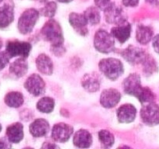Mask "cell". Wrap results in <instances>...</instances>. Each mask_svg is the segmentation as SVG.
Segmentation results:
<instances>
[{
  "mask_svg": "<svg viewBox=\"0 0 159 149\" xmlns=\"http://www.w3.org/2000/svg\"><path fill=\"white\" fill-rule=\"evenodd\" d=\"M99 68L101 72L112 81L119 79L124 71L122 62L114 57L102 59L99 63Z\"/></svg>",
  "mask_w": 159,
  "mask_h": 149,
  "instance_id": "6da1fadb",
  "label": "cell"
},
{
  "mask_svg": "<svg viewBox=\"0 0 159 149\" xmlns=\"http://www.w3.org/2000/svg\"><path fill=\"white\" fill-rule=\"evenodd\" d=\"M41 35L51 45L63 44L64 37L60 24L53 19L48 20L41 29Z\"/></svg>",
  "mask_w": 159,
  "mask_h": 149,
  "instance_id": "7a4b0ae2",
  "label": "cell"
},
{
  "mask_svg": "<svg viewBox=\"0 0 159 149\" xmlns=\"http://www.w3.org/2000/svg\"><path fill=\"white\" fill-rule=\"evenodd\" d=\"M94 47L99 52L109 54L115 49L114 37L107 31L99 29L95 34Z\"/></svg>",
  "mask_w": 159,
  "mask_h": 149,
  "instance_id": "3957f363",
  "label": "cell"
},
{
  "mask_svg": "<svg viewBox=\"0 0 159 149\" xmlns=\"http://www.w3.org/2000/svg\"><path fill=\"white\" fill-rule=\"evenodd\" d=\"M40 12L35 9H28L25 10L20 16L17 24L20 34H27L30 33L38 20Z\"/></svg>",
  "mask_w": 159,
  "mask_h": 149,
  "instance_id": "277c9868",
  "label": "cell"
},
{
  "mask_svg": "<svg viewBox=\"0 0 159 149\" xmlns=\"http://www.w3.org/2000/svg\"><path fill=\"white\" fill-rule=\"evenodd\" d=\"M142 122L148 126L159 124V106L154 102L144 104L141 110Z\"/></svg>",
  "mask_w": 159,
  "mask_h": 149,
  "instance_id": "5b68a950",
  "label": "cell"
},
{
  "mask_svg": "<svg viewBox=\"0 0 159 149\" xmlns=\"http://www.w3.org/2000/svg\"><path fill=\"white\" fill-rule=\"evenodd\" d=\"M31 48H32L31 44L28 42L11 40L7 42L6 51L9 54L10 58L17 56L26 58L30 53Z\"/></svg>",
  "mask_w": 159,
  "mask_h": 149,
  "instance_id": "8992f818",
  "label": "cell"
},
{
  "mask_svg": "<svg viewBox=\"0 0 159 149\" xmlns=\"http://www.w3.org/2000/svg\"><path fill=\"white\" fill-rule=\"evenodd\" d=\"M144 87L141 85V77L139 74H130L124 79L123 82V89L127 94L138 98L142 92Z\"/></svg>",
  "mask_w": 159,
  "mask_h": 149,
  "instance_id": "52a82bcc",
  "label": "cell"
},
{
  "mask_svg": "<svg viewBox=\"0 0 159 149\" xmlns=\"http://www.w3.org/2000/svg\"><path fill=\"white\" fill-rule=\"evenodd\" d=\"M24 87L31 95L39 96L45 91V83L41 77L37 74H32L28 77L24 83Z\"/></svg>",
  "mask_w": 159,
  "mask_h": 149,
  "instance_id": "ba28073f",
  "label": "cell"
},
{
  "mask_svg": "<svg viewBox=\"0 0 159 149\" xmlns=\"http://www.w3.org/2000/svg\"><path fill=\"white\" fill-rule=\"evenodd\" d=\"M121 55L129 64L134 65L142 63L147 53L138 47L130 45L121 52Z\"/></svg>",
  "mask_w": 159,
  "mask_h": 149,
  "instance_id": "9c48e42d",
  "label": "cell"
},
{
  "mask_svg": "<svg viewBox=\"0 0 159 149\" xmlns=\"http://www.w3.org/2000/svg\"><path fill=\"white\" fill-rule=\"evenodd\" d=\"M105 19L107 23L111 24H120L126 21V15L122 8L111 3L110 6L104 11Z\"/></svg>",
  "mask_w": 159,
  "mask_h": 149,
  "instance_id": "30bf717a",
  "label": "cell"
},
{
  "mask_svg": "<svg viewBox=\"0 0 159 149\" xmlns=\"http://www.w3.org/2000/svg\"><path fill=\"white\" fill-rule=\"evenodd\" d=\"M73 133L71 126L65 123H58L53 127L51 137L57 142L65 143L68 141Z\"/></svg>",
  "mask_w": 159,
  "mask_h": 149,
  "instance_id": "8fae6325",
  "label": "cell"
},
{
  "mask_svg": "<svg viewBox=\"0 0 159 149\" xmlns=\"http://www.w3.org/2000/svg\"><path fill=\"white\" fill-rule=\"evenodd\" d=\"M121 99V94L117 89L107 88L103 90L100 96V103L107 109L116 106Z\"/></svg>",
  "mask_w": 159,
  "mask_h": 149,
  "instance_id": "7c38bea8",
  "label": "cell"
},
{
  "mask_svg": "<svg viewBox=\"0 0 159 149\" xmlns=\"http://www.w3.org/2000/svg\"><path fill=\"white\" fill-rule=\"evenodd\" d=\"M68 20L71 26L78 34L82 36H85L88 34V28H87L88 21L84 14L71 12L69 15Z\"/></svg>",
  "mask_w": 159,
  "mask_h": 149,
  "instance_id": "4fadbf2b",
  "label": "cell"
},
{
  "mask_svg": "<svg viewBox=\"0 0 159 149\" xmlns=\"http://www.w3.org/2000/svg\"><path fill=\"white\" fill-rule=\"evenodd\" d=\"M137 109L132 104H124L117 109L116 116L120 123L129 124L132 123L136 118Z\"/></svg>",
  "mask_w": 159,
  "mask_h": 149,
  "instance_id": "5bb4252c",
  "label": "cell"
},
{
  "mask_svg": "<svg viewBox=\"0 0 159 149\" xmlns=\"http://www.w3.org/2000/svg\"><path fill=\"white\" fill-rule=\"evenodd\" d=\"M100 84V76L96 72H91L85 74L82 79V87L89 93L97 92L99 89Z\"/></svg>",
  "mask_w": 159,
  "mask_h": 149,
  "instance_id": "9a60e30c",
  "label": "cell"
},
{
  "mask_svg": "<svg viewBox=\"0 0 159 149\" xmlns=\"http://www.w3.org/2000/svg\"><path fill=\"white\" fill-rule=\"evenodd\" d=\"M131 34V25L127 22H124L111 29V34L120 43L127 41Z\"/></svg>",
  "mask_w": 159,
  "mask_h": 149,
  "instance_id": "2e32d148",
  "label": "cell"
},
{
  "mask_svg": "<svg viewBox=\"0 0 159 149\" xmlns=\"http://www.w3.org/2000/svg\"><path fill=\"white\" fill-rule=\"evenodd\" d=\"M30 133L34 138H41L45 136L50 130L49 123L44 119H37L30 125Z\"/></svg>",
  "mask_w": 159,
  "mask_h": 149,
  "instance_id": "e0dca14e",
  "label": "cell"
},
{
  "mask_svg": "<svg viewBox=\"0 0 159 149\" xmlns=\"http://www.w3.org/2000/svg\"><path fill=\"white\" fill-rule=\"evenodd\" d=\"M23 126L20 123H14L6 129V137L9 142L17 144L23 140Z\"/></svg>",
  "mask_w": 159,
  "mask_h": 149,
  "instance_id": "ac0fdd59",
  "label": "cell"
},
{
  "mask_svg": "<svg viewBox=\"0 0 159 149\" xmlns=\"http://www.w3.org/2000/svg\"><path fill=\"white\" fill-rule=\"evenodd\" d=\"M73 143L75 145L81 148H86L89 147L93 143L92 135L88 130H79L75 133L73 137Z\"/></svg>",
  "mask_w": 159,
  "mask_h": 149,
  "instance_id": "d6986e66",
  "label": "cell"
},
{
  "mask_svg": "<svg viewBox=\"0 0 159 149\" xmlns=\"http://www.w3.org/2000/svg\"><path fill=\"white\" fill-rule=\"evenodd\" d=\"M36 65L40 73L45 75H51L54 71V65L51 57L45 54H40L36 59Z\"/></svg>",
  "mask_w": 159,
  "mask_h": 149,
  "instance_id": "ffe728a7",
  "label": "cell"
},
{
  "mask_svg": "<svg viewBox=\"0 0 159 149\" xmlns=\"http://www.w3.org/2000/svg\"><path fill=\"white\" fill-rule=\"evenodd\" d=\"M14 20L13 6L6 3L0 7V28L7 27Z\"/></svg>",
  "mask_w": 159,
  "mask_h": 149,
  "instance_id": "44dd1931",
  "label": "cell"
},
{
  "mask_svg": "<svg viewBox=\"0 0 159 149\" xmlns=\"http://www.w3.org/2000/svg\"><path fill=\"white\" fill-rule=\"evenodd\" d=\"M28 71V63L25 57H20L10 64L9 72L17 78H21Z\"/></svg>",
  "mask_w": 159,
  "mask_h": 149,
  "instance_id": "7402d4cb",
  "label": "cell"
},
{
  "mask_svg": "<svg viewBox=\"0 0 159 149\" xmlns=\"http://www.w3.org/2000/svg\"><path fill=\"white\" fill-rule=\"evenodd\" d=\"M153 37V30L150 26L139 25L137 28L136 39L141 44H147Z\"/></svg>",
  "mask_w": 159,
  "mask_h": 149,
  "instance_id": "603a6c76",
  "label": "cell"
},
{
  "mask_svg": "<svg viewBox=\"0 0 159 149\" xmlns=\"http://www.w3.org/2000/svg\"><path fill=\"white\" fill-rule=\"evenodd\" d=\"M5 103L9 107L18 108L24 102L23 96L20 92H10L5 96Z\"/></svg>",
  "mask_w": 159,
  "mask_h": 149,
  "instance_id": "cb8c5ba5",
  "label": "cell"
},
{
  "mask_svg": "<svg viewBox=\"0 0 159 149\" xmlns=\"http://www.w3.org/2000/svg\"><path fill=\"white\" fill-rule=\"evenodd\" d=\"M141 65L143 66V71L146 75H152L158 70V65H157L156 61L148 54H147L146 57H144Z\"/></svg>",
  "mask_w": 159,
  "mask_h": 149,
  "instance_id": "d4e9b609",
  "label": "cell"
},
{
  "mask_svg": "<svg viewBox=\"0 0 159 149\" xmlns=\"http://www.w3.org/2000/svg\"><path fill=\"white\" fill-rule=\"evenodd\" d=\"M37 108L43 113H50L54 108V100L51 97H43L37 102Z\"/></svg>",
  "mask_w": 159,
  "mask_h": 149,
  "instance_id": "484cf974",
  "label": "cell"
},
{
  "mask_svg": "<svg viewBox=\"0 0 159 149\" xmlns=\"http://www.w3.org/2000/svg\"><path fill=\"white\" fill-rule=\"evenodd\" d=\"M84 16L86 18L88 23L92 25H97L100 22V13L99 12L98 8L89 7L84 12Z\"/></svg>",
  "mask_w": 159,
  "mask_h": 149,
  "instance_id": "4316f807",
  "label": "cell"
},
{
  "mask_svg": "<svg viewBox=\"0 0 159 149\" xmlns=\"http://www.w3.org/2000/svg\"><path fill=\"white\" fill-rule=\"evenodd\" d=\"M99 139L103 147H110L114 144V136L107 130H101L98 133Z\"/></svg>",
  "mask_w": 159,
  "mask_h": 149,
  "instance_id": "83f0119b",
  "label": "cell"
},
{
  "mask_svg": "<svg viewBox=\"0 0 159 149\" xmlns=\"http://www.w3.org/2000/svg\"><path fill=\"white\" fill-rule=\"evenodd\" d=\"M155 95L152 93V90L150 88H147V87H144L142 92L141 93V94L139 95V96L138 97V100L143 104L148 103V102H154L155 100Z\"/></svg>",
  "mask_w": 159,
  "mask_h": 149,
  "instance_id": "f1b7e54d",
  "label": "cell"
},
{
  "mask_svg": "<svg viewBox=\"0 0 159 149\" xmlns=\"http://www.w3.org/2000/svg\"><path fill=\"white\" fill-rule=\"evenodd\" d=\"M56 10H57V4L54 2H49L40 9V12L44 16L52 18L55 15Z\"/></svg>",
  "mask_w": 159,
  "mask_h": 149,
  "instance_id": "f546056e",
  "label": "cell"
},
{
  "mask_svg": "<svg viewBox=\"0 0 159 149\" xmlns=\"http://www.w3.org/2000/svg\"><path fill=\"white\" fill-rule=\"evenodd\" d=\"M9 59H10V57L6 51H0V71L8 65Z\"/></svg>",
  "mask_w": 159,
  "mask_h": 149,
  "instance_id": "4dcf8cb0",
  "label": "cell"
},
{
  "mask_svg": "<svg viewBox=\"0 0 159 149\" xmlns=\"http://www.w3.org/2000/svg\"><path fill=\"white\" fill-rule=\"evenodd\" d=\"M51 52L57 57H61L65 52V48L64 47L63 44L51 45Z\"/></svg>",
  "mask_w": 159,
  "mask_h": 149,
  "instance_id": "1f68e13d",
  "label": "cell"
},
{
  "mask_svg": "<svg viewBox=\"0 0 159 149\" xmlns=\"http://www.w3.org/2000/svg\"><path fill=\"white\" fill-rule=\"evenodd\" d=\"M111 0H95V4L98 9L105 11L111 5Z\"/></svg>",
  "mask_w": 159,
  "mask_h": 149,
  "instance_id": "d6a6232c",
  "label": "cell"
},
{
  "mask_svg": "<svg viewBox=\"0 0 159 149\" xmlns=\"http://www.w3.org/2000/svg\"><path fill=\"white\" fill-rule=\"evenodd\" d=\"M124 6L127 7H134L138 6L139 0H122Z\"/></svg>",
  "mask_w": 159,
  "mask_h": 149,
  "instance_id": "836d02e7",
  "label": "cell"
},
{
  "mask_svg": "<svg viewBox=\"0 0 159 149\" xmlns=\"http://www.w3.org/2000/svg\"><path fill=\"white\" fill-rule=\"evenodd\" d=\"M152 46H153V48L155 49V52H157L159 54V34L155 36L153 38Z\"/></svg>",
  "mask_w": 159,
  "mask_h": 149,
  "instance_id": "e575fe53",
  "label": "cell"
},
{
  "mask_svg": "<svg viewBox=\"0 0 159 149\" xmlns=\"http://www.w3.org/2000/svg\"><path fill=\"white\" fill-rule=\"evenodd\" d=\"M42 147H46V148H48V147H58L57 145H56V144H52L51 143H49V144H48V143H47V142L45 143V144H43Z\"/></svg>",
  "mask_w": 159,
  "mask_h": 149,
  "instance_id": "d590c367",
  "label": "cell"
},
{
  "mask_svg": "<svg viewBox=\"0 0 159 149\" xmlns=\"http://www.w3.org/2000/svg\"><path fill=\"white\" fill-rule=\"evenodd\" d=\"M146 1L148 3H150V4L154 5V6H157L158 4V0H146Z\"/></svg>",
  "mask_w": 159,
  "mask_h": 149,
  "instance_id": "8d00e7d4",
  "label": "cell"
},
{
  "mask_svg": "<svg viewBox=\"0 0 159 149\" xmlns=\"http://www.w3.org/2000/svg\"><path fill=\"white\" fill-rule=\"evenodd\" d=\"M8 146L6 145V142H4L3 141L0 140V148H4V147H7Z\"/></svg>",
  "mask_w": 159,
  "mask_h": 149,
  "instance_id": "74e56055",
  "label": "cell"
},
{
  "mask_svg": "<svg viewBox=\"0 0 159 149\" xmlns=\"http://www.w3.org/2000/svg\"><path fill=\"white\" fill-rule=\"evenodd\" d=\"M58 2H63V3H68V2H71L72 0H57Z\"/></svg>",
  "mask_w": 159,
  "mask_h": 149,
  "instance_id": "f35d334b",
  "label": "cell"
},
{
  "mask_svg": "<svg viewBox=\"0 0 159 149\" xmlns=\"http://www.w3.org/2000/svg\"><path fill=\"white\" fill-rule=\"evenodd\" d=\"M2 47V40L0 39V49H1Z\"/></svg>",
  "mask_w": 159,
  "mask_h": 149,
  "instance_id": "ab89813d",
  "label": "cell"
},
{
  "mask_svg": "<svg viewBox=\"0 0 159 149\" xmlns=\"http://www.w3.org/2000/svg\"><path fill=\"white\" fill-rule=\"evenodd\" d=\"M1 130H2V126L1 124H0V132H1Z\"/></svg>",
  "mask_w": 159,
  "mask_h": 149,
  "instance_id": "60d3db41",
  "label": "cell"
},
{
  "mask_svg": "<svg viewBox=\"0 0 159 149\" xmlns=\"http://www.w3.org/2000/svg\"><path fill=\"white\" fill-rule=\"evenodd\" d=\"M2 0H0V2H2Z\"/></svg>",
  "mask_w": 159,
  "mask_h": 149,
  "instance_id": "b9f144b4",
  "label": "cell"
}]
</instances>
